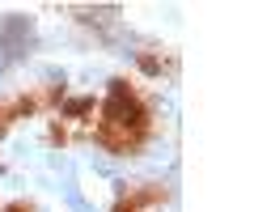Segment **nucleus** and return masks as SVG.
Segmentation results:
<instances>
[{
    "mask_svg": "<svg viewBox=\"0 0 254 212\" xmlns=\"http://www.w3.org/2000/svg\"><path fill=\"white\" fill-rule=\"evenodd\" d=\"M153 132V111L127 81H115L102 102V123H98V144L110 153H136Z\"/></svg>",
    "mask_w": 254,
    "mask_h": 212,
    "instance_id": "obj_1",
    "label": "nucleus"
},
{
    "mask_svg": "<svg viewBox=\"0 0 254 212\" xmlns=\"http://www.w3.org/2000/svg\"><path fill=\"white\" fill-rule=\"evenodd\" d=\"M165 200H170V191H165L161 183H140L136 191H127L123 200L115 204V212H161Z\"/></svg>",
    "mask_w": 254,
    "mask_h": 212,
    "instance_id": "obj_2",
    "label": "nucleus"
},
{
    "mask_svg": "<svg viewBox=\"0 0 254 212\" xmlns=\"http://www.w3.org/2000/svg\"><path fill=\"white\" fill-rule=\"evenodd\" d=\"M89 111H93V98H76L64 106V115H89Z\"/></svg>",
    "mask_w": 254,
    "mask_h": 212,
    "instance_id": "obj_3",
    "label": "nucleus"
},
{
    "mask_svg": "<svg viewBox=\"0 0 254 212\" xmlns=\"http://www.w3.org/2000/svg\"><path fill=\"white\" fill-rule=\"evenodd\" d=\"M4 212H34V208H30V204H9Z\"/></svg>",
    "mask_w": 254,
    "mask_h": 212,
    "instance_id": "obj_4",
    "label": "nucleus"
}]
</instances>
